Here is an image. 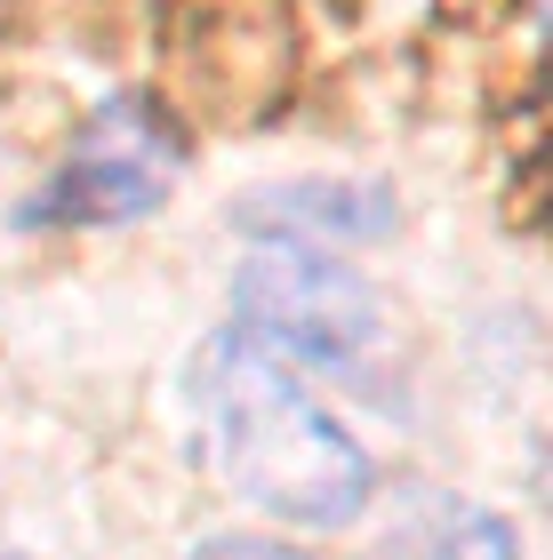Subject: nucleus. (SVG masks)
I'll list each match as a JSON object with an SVG mask.
<instances>
[{
	"label": "nucleus",
	"mask_w": 553,
	"mask_h": 560,
	"mask_svg": "<svg viewBox=\"0 0 553 560\" xmlns=\"http://www.w3.org/2000/svg\"><path fill=\"white\" fill-rule=\"evenodd\" d=\"M193 424H200V456L217 465V480L273 521L337 528V521H361V504L377 489V465L354 441V424L306 385L297 361L265 352L241 328L200 345Z\"/></svg>",
	"instance_id": "nucleus-1"
},
{
	"label": "nucleus",
	"mask_w": 553,
	"mask_h": 560,
	"mask_svg": "<svg viewBox=\"0 0 553 560\" xmlns=\"http://www.w3.org/2000/svg\"><path fill=\"white\" fill-rule=\"evenodd\" d=\"M233 313H241L233 320L241 337L306 369H361L385 345L377 289L354 265H337L330 248H297V241L249 248V265L233 272Z\"/></svg>",
	"instance_id": "nucleus-2"
},
{
	"label": "nucleus",
	"mask_w": 553,
	"mask_h": 560,
	"mask_svg": "<svg viewBox=\"0 0 553 560\" xmlns=\"http://www.w3.org/2000/svg\"><path fill=\"white\" fill-rule=\"evenodd\" d=\"M185 168L177 129L145 105V96H113L89 113V129L72 137L65 168L41 185V200L24 209V224H129L153 217L169 185Z\"/></svg>",
	"instance_id": "nucleus-3"
},
{
	"label": "nucleus",
	"mask_w": 553,
	"mask_h": 560,
	"mask_svg": "<svg viewBox=\"0 0 553 560\" xmlns=\"http://www.w3.org/2000/svg\"><path fill=\"white\" fill-rule=\"evenodd\" d=\"M241 224L265 241H297V248L377 241L393 233V192L385 185H273L241 209Z\"/></svg>",
	"instance_id": "nucleus-4"
},
{
	"label": "nucleus",
	"mask_w": 553,
	"mask_h": 560,
	"mask_svg": "<svg viewBox=\"0 0 553 560\" xmlns=\"http://www.w3.org/2000/svg\"><path fill=\"white\" fill-rule=\"evenodd\" d=\"M417 560H521V545L489 504H434Z\"/></svg>",
	"instance_id": "nucleus-5"
},
{
	"label": "nucleus",
	"mask_w": 553,
	"mask_h": 560,
	"mask_svg": "<svg viewBox=\"0 0 553 560\" xmlns=\"http://www.w3.org/2000/svg\"><path fill=\"white\" fill-rule=\"evenodd\" d=\"M185 560H313V552H297L281 537H209V545H193Z\"/></svg>",
	"instance_id": "nucleus-6"
}]
</instances>
